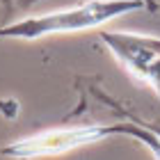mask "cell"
Returning <instances> with one entry per match:
<instances>
[{
	"label": "cell",
	"mask_w": 160,
	"mask_h": 160,
	"mask_svg": "<svg viewBox=\"0 0 160 160\" xmlns=\"http://www.w3.org/2000/svg\"><path fill=\"white\" fill-rule=\"evenodd\" d=\"M103 39L126 64V69L142 80H149L160 94V39L126 32H105Z\"/></svg>",
	"instance_id": "cell-2"
},
{
	"label": "cell",
	"mask_w": 160,
	"mask_h": 160,
	"mask_svg": "<svg viewBox=\"0 0 160 160\" xmlns=\"http://www.w3.org/2000/svg\"><path fill=\"white\" fill-rule=\"evenodd\" d=\"M142 0H89L71 9H60L43 16L25 18L0 30V37H18V39H39L57 32H78L87 28H96L110 18H117L126 12L140 9Z\"/></svg>",
	"instance_id": "cell-1"
}]
</instances>
